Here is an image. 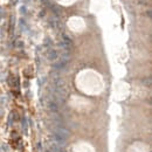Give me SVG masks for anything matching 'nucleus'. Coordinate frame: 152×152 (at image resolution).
<instances>
[{
	"mask_svg": "<svg viewBox=\"0 0 152 152\" xmlns=\"http://www.w3.org/2000/svg\"><path fill=\"white\" fill-rule=\"evenodd\" d=\"M68 136H69V132L67 131L66 128L61 126V125H55V130H54V138H55V142L60 145H63L67 139H68Z\"/></svg>",
	"mask_w": 152,
	"mask_h": 152,
	"instance_id": "f257e3e1",
	"label": "nucleus"
},
{
	"mask_svg": "<svg viewBox=\"0 0 152 152\" xmlns=\"http://www.w3.org/2000/svg\"><path fill=\"white\" fill-rule=\"evenodd\" d=\"M56 58H58L56 52H55L54 49H50V50H49V53H48V59H49L50 61H54V60H56Z\"/></svg>",
	"mask_w": 152,
	"mask_h": 152,
	"instance_id": "f03ea898",
	"label": "nucleus"
},
{
	"mask_svg": "<svg viewBox=\"0 0 152 152\" xmlns=\"http://www.w3.org/2000/svg\"><path fill=\"white\" fill-rule=\"evenodd\" d=\"M42 1H45V2H47V1H48V0H42Z\"/></svg>",
	"mask_w": 152,
	"mask_h": 152,
	"instance_id": "20e7f679",
	"label": "nucleus"
},
{
	"mask_svg": "<svg viewBox=\"0 0 152 152\" xmlns=\"http://www.w3.org/2000/svg\"><path fill=\"white\" fill-rule=\"evenodd\" d=\"M145 86H148V87H150L151 86V79L150 77H148V80H144V82H143Z\"/></svg>",
	"mask_w": 152,
	"mask_h": 152,
	"instance_id": "7ed1b4c3",
	"label": "nucleus"
}]
</instances>
